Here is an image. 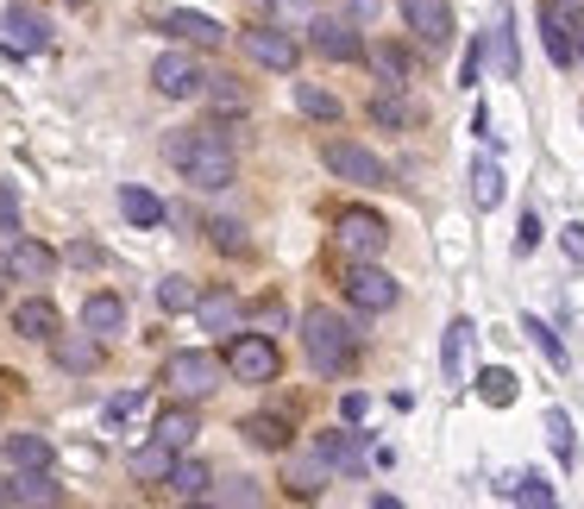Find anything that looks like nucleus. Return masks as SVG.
I'll list each match as a JSON object with an SVG mask.
<instances>
[{
	"instance_id": "nucleus-15",
	"label": "nucleus",
	"mask_w": 584,
	"mask_h": 509,
	"mask_svg": "<svg viewBox=\"0 0 584 509\" xmlns=\"http://www.w3.org/2000/svg\"><path fill=\"white\" fill-rule=\"evenodd\" d=\"M490 70H497L503 82L522 76V51H515V7H509V0L490 13Z\"/></svg>"
},
{
	"instance_id": "nucleus-18",
	"label": "nucleus",
	"mask_w": 584,
	"mask_h": 509,
	"mask_svg": "<svg viewBox=\"0 0 584 509\" xmlns=\"http://www.w3.org/2000/svg\"><path fill=\"white\" fill-rule=\"evenodd\" d=\"M51 353H58V365H63V372H95V365H101V333H88V328H82V333H58V340H51Z\"/></svg>"
},
{
	"instance_id": "nucleus-8",
	"label": "nucleus",
	"mask_w": 584,
	"mask_h": 509,
	"mask_svg": "<svg viewBox=\"0 0 584 509\" xmlns=\"http://www.w3.org/2000/svg\"><path fill=\"white\" fill-rule=\"evenodd\" d=\"M309 51L327 63H358L365 58V39H358V20L352 13H314L309 20Z\"/></svg>"
},
{
	"instance_id": "nucleus-5",
	"label": "nucleus",
	"mask_w": 584,
	"mask_h": 509,
	"mask_svg": "<svg viewBox=\"0 0 584 509\" xmlns=\"http://www.w3.org/2000/svg\"><path fill=\"white\" fill-rule=\"evenodd\" d=\"M384 246H389L384 215H371V208H340L333 215V252L340 258H384Z\"/></svg>"
},
{
	"instance_id": "nucleus-35",
	"label": "nucleus",
	"mask_w": 584,
	"mask_h": 509,
	"mask_svg": "<svg viewBox=\"0 0 584 509\" xmlns=\"http://www.w3.org/2000/svg\"><path fill=\"white\" fill-rule=\"evenodd\" d=\"M201 95H208V107H215V114H246V107H252V95H246L233 76H208V89H201Z\"/></svg>"
},
{
	"instance_id": "nucleus-22",
	"label": "nucleus",
	"mask_w": 584,
	"mask_h": 509,
	"mask_svg": "<svg viewBox=\"0 0 584 509\" xmlns=\"http://www.w3.org/2000/svg\"><path fill=\"white\" fill-rule=\"evenodd\" d=\"M170 466H176V447H164L157 434L133 453V459H126V471H133L138 485H170Z\"/></svg>"
},
{
	"instance_id": "nucleus-20",
	"label": "nucleus",
	"mask_w": 584,
	"mask_h": 509,
	"mask_svg": "<svg viewBox=\"0 0 584 509\" xmlns=\"http://www.w3.org/2000/svg\"><path fill=\"white\" fill-rule=\"evenodd\" d=\"M7 264H13V277H25V283H51V271H58V252L20 233V239H13V252H7Z\"/></svg>"
},
{
	"instance_id": "nucleus-1",
	"label": "nucleus",
	"mask_w": 584,
	"mask_h": 509,
	"mask_svg": "<svg viewBox=\"0 0 584 509\" xmlns=\"http://www.w3.org/2000/svg\"><path fill=\"white\" fill-rule=\"evenodd\" d=\"M164 157H170L189 189H227L233 183V145L220 138V126H189V133L164 138Z\"/></svg>"
},
{
	"instance_id": "nucleus-29",
	"label": "nucleus",
	"mask_w": 584,
	"mask_h": 509,
	"mask_svg": "<svg viewBox=\"0 0 584 509\" xmlns=\"http://www.w3.org/2000/svg\"><path fill=\"white\" fill-rule=\"evenodd\" d=\"M503 164H497V157H478V164H471V201H478V208H497V201H503Z\"/></svg>"
},
{
	"instance_id": "nucleus-17",
	"label": "nucleus",
	"mask_w": 584,
	"mask_h": 509,
	"mask_svg": "<svg viewBox=\"0 0 584 509\" xmlns=\"http://www.w3.org/2000/svg\"><path fill=\"white\" fill-rule=\"evenodd\" d=\"M195 314H201V328L208 333H239L246 328V302H239L233 290H208L201 302H195Z\"/></svg>"
},
{
	"instance_id": "nucleus-3",
	"label": "nucleus",
	"mask_w": 584,
	"mask_h": 509,
	"mask_svg": "<svg viewBox=\"0 0 584 509\" xmlns=\"http://www.w3.org/2000/svg\"><path fill=\"white\" fill-rule=\"evenodd\" d=\"M220 359H227V372H233L239 384H271V377L283 372V353H277L271 333H246V328L227 340V353Z\"/></svg>"
},
{
	"instance_id": "nucleus-53",
	"label": "nucleus",
	"mask_w": 584,
	"mask_h": 509,
	"mask_svg": "<svg viewBox=\"0 0 584 509\" xmlns=\"http://www.w3.org/2000/svg\"><path fill=\"white\" fill-rule=\"evenodd\" d=\"M70 7H82V0H70Z\"/></svg>"
},
{
	"instance_id": "nucleus-43",
	"label": "nucleus",
	"mask_w": 584,
	"mask_h": 509,
	"mask_svg": "<svg viewBox=\"0 0 584 509\" xmlns=\"http://www.w3.org/2000/svg\"><path fill=\"white\" fill-rule=\"evenodd\" d=\"M138 409H145V391H126V396H114V403H107V422L119 428V422H126V415H138Z\"/></svg>"
},
{
	"instance_id": "nucleus-36",
	"label": "nucleus",
	"mask_w": 584,
	"mask_h": 509,
	"mask_svg": "<svg viewBox=\"0 0 584 509\" xmlns=\"http://www.w3.org/2000/svg\"><path fill=\"white\" fill-rule=\"evenodd\" d=\"M478 396H484L490 409H509V403H515V372H503V365L478 372Z\"/></svg>"
},
{
	"instance_id": "nucleus-37",
	"label": "nucleus",
	"mask_w": 584,
	"mask_h": 509,
	"mask_svg": "<svg viewBox=\"0 0 584 509\" xmlns=\"http://www.w3.org/2000/svg\"><path fill=\"white\" fill-rule=\"evenodd\" d=\"M503 497H515V503H534V509H553V485H546L541 471H522V478H509Z\"/></svg>"
},
{
	"instance_id": "nucleus-52",
	"label": "nucleus",
	"mask_w": 584,
	"mask_h": 509,
	"mask_svg": "<svg viewBox=\"0 0 584 509\" xmlns=\"http://www.w3.org/2000/svg\"><path fill=\"white\" fill-rule=\"evenodd\" d=\"M7 277H13V264H0V295H7Z\"/></svg>"
},
{
	"instance_id": "nucleus-12",
	"label": "nucleus",
	"mask_w": 584,
	"mask_h": 509,
	"mask_svg": "<svg viewBox=\"0 0 584 509\" xmlns=\"http://www.w3.org/2000/svg\"><path fill=\"white\" fill-rule=\"evenodd\" d=\"M0 44L13 51V58H32V51H44L51 44V25H44V13H32V7H7L0 13Z\"/></svg>"
},
{
	"instance_id": "nucleus-32",
	"label": "nucleus",
	"mask_w": 584,
	"mask_h": 509,
	"mask_svg": "<svg viewBox=\"0 0 584 509\" xmlns=\"http://www.w3.org/2000/svg\"><path fill=\"white\" fill-rule=\"evenodd\" d=\"M471 333H478V328H471L466 314H459V321H452V328H447V346H440V372H447L452 384L466 377V346H471Z\"/></svg>"
},
{
	"instance_id": "nucleus-41",
	"label": "nucleus",
	"mask_w": 584,
	"mask_h": 509,
	"mask_svg": "<svg viewBox=\"0 0 584 509\" xmlns=\"http://www.w3.org/2000/svg\"><path fill=\"white\" fill-rule=\"evenodd\" d=\"M208 239H215L220 252H246V227L239 220H208Z\"/></svg>"
},
{
	"instance_id": "nucleus-31",
	"label": "nucleus",
	"mask_w": 584,
	"mask_h": 509,
	"mask_svg": "<svg viewBox=\"0 0 584 509\" xmlns=\"http://www.w3.org/2000/svg\"><path fill=\"white\" fill-rule=\"evenodd\" d=\"M295 107L309 120H321V126H333L340 120V95L333 89H321V82H295Z\"/></svg>"
},
{
	"instance_id": "nucleus-28",
	"label": "nucleus",
	"mask_w": 584,
	"mask_h": 509,
	"mask_svg": "<svg viewBox=\"0 0 584 509\" xmlns=\"http://www.w3.org/2000/svg\"><path fill=\"white\" fill-rule=\"evenodd\" d=\"M195 434H201V422H195V409L182 403V396H176V409H164V415H157V440L182 453V447L195 440Z\"/></svg>"
},
{
	"instance_id": "nucleus-50",
	"label": "nucleus",
	"mask_w": 584,
	"mask_h": 509,
	"mask_svg": "<svg viewBox=\"0 0 584 509\" xmlns=\"http://www.w3.org/2000/svg\"><path fill=\"white\" fill-rule=\"evenodd\" d=\"M346 7H352V20H371V13H377L384 0H346Z\"/></svg>"
},
{
	"instance_id": "nucleus-10",
	"label": "nucleus",
	"mask_w": 584,
	"mask_h": 509,
	"mask_svg": "<svg viewBox=\"0 0 584 509\" xmlns=\"http://www.w3.org/2000/svg\"><path fill=\"white\" fill-rule=\"evenodd\" d=\"M321 164H327L340 183H358V189H377V183H384V164H377L365 145H352V138H327V145H321Z\"/></svg>"
},
{
	"instance_id": "nucleus-2",
	"label": "nucleus",
	"mask_w": 584,
	"mask_h": 509,
	"mask_svg": "<svg viewBox=\"0 0 584 509\" xmlns=\"http://www.w3.org/2000/svg\"><path fill=\"white\" fill-rule=\"evenodd\" d=\"M302 353L321 377H346L352 359H358V328H352L346 314H333L327 302L321 309L302 314Z\"/></svg>"
},
{
	"instance_id": "nucleus-38",
	"label": "nucleus",
	"mask_w": 584,
	"mask_h": 509,
	"mask_svg": "<svg viewBox=\"0 0 584 509\" xmlns=\"http://www.w3.org/2000/svg\"><path fill=\"white\" fill-rule=\"evenodd\" d=\"M195 302H201V290H195L189 277H164V283H157V309L164 314H182V309H195Z\"/></svg>"
},
{
	"instance_id": "nucleus-33",
	"label": "nucleus",
	"mask_w": 584,
	"mask_h": 509,
	"mask_svg": "<svg viewBox=\"0 0 584 509\" xmlns=\"http://www.w3.org/2000/svg\"><path fill=\"white\" fill-rule=\"evenodd\" d=\"M327 459H321V453H314V459H290V471H283V485L295 490V497H314V490L327 485Z\"/></svg>"
},
{
	"instance_id": "nucleus-39",
	"label": "nucleus",
	"mask_w": 584,
	"mask_h": 509,
	"mask_svg": "<svg viewBox=\"0 0 584 509\" xmlns=\"http://www.w3.org/2000/svg\"><path fill=\"white\" fill-rule=\"evenodd\" d=\"M258 497H264V490H258V478H227V485H215L208 490V503H220V509H252Z\"/></svg>"
},
{
	"instance_id": "nucleus-42",
	"label": "nucleus",
	"mask_w": 584,
	"mask_h": 509,
	"mask_svg": "<svg viewBox=\"0 0 584 509\" xmlns=\"http://www.w3.org/2000/svg\"><path fill=\"white\" fill-rule=\"evenodd\" d=\"M0 233L20 239V196H13V183H0Z\"/></svg>"
},
{
	"instance_id": "nucleus-49",
	"label": "nucleus",
	"mask_w": 584,
	"mask_h": 509,
	"mask_svg": "<svg viewBox=\"0 0 584 509\" xmlns=\"http://www.w3.org/2000/svg\"><path fill=\"white\" fill-rule=\"evenodd\" d=\"M365 409H371V403H365V396H358V391H352L346 403H340V415H346V422H365Z\"/></svg>"
},
{
	"instance_id": "nucleus-13",
	"label": "nucleus",
	"mask_w": 584,
	"mask_h": 509,
	"mask_svg": "<svg viewBox=\"0 0 584 509\" xmlns=\"http://www.w3.org/2000/svg\"><path fill=\"white\" fill-rule=\"evenodd\" d=\"M403 20H409L415 44H428V51H447L452 44V7L447 0H403Z\"/></svg>"
},
{
	"instance_id": "nucleus-47",
	"label": "nucleus",
	"mask_w": 584,
	"mask_h": 509,
	"mask_svg": "<svg viewBox=\"0 0 584 509\" xmlns=\"http://www.w3.org/2000/svg\"><path fill=\"white\" fill-rule=\"evenodd\" d=\"M258 321H264V328H290V309H283V302H264V309H258Z\"/></svg>"
},
{
	"instance_id": "nucleus-30",
	"label": "nucleus",
	"mask_w": 584,
	"mask_h": 509,
	"mask_svg": "<svg viewBox=\"0 0 584 509\" xmlns=\"http://www.w3.org/2000/svg\"><path fill=\"white\" fill-rule=\"evenodd\" d=\"M246 440H252V447H264V453H283L290 447V415H246Z\"/></svg>"
},
{
	"instance_id": "nucleus-45",
	"label": "nucleus",
	"mask_w": 584,
	"mask_h": 509,
	"mask_svg": "<svg viewBox=\"0 0 584 509\" xmlns=\"http://www.w3.org/2000/svg\"><path fill=\"white\" fill-rule=\"evenodd\" d=\"M534 246H541V215L528 208V215H522V233H515V252H534Z\"/></svg>"
},
{
	"instance_id": "nucleus-51",
	"label": "nucleus",
	"mask_w": 584,
	"mask_h": 509,
	"mask_svg": "<svg viewBox=\"0 0 584 509\" xmlns=\"http://www.w3.org/2000/svg\"><path fill=\"white\" fill-rule=\"evenodd\" d=\"M0 503H13V478H0Z\"/></svg>"
},
{
	"instance_id": "nucleus-14",
	"label": "nucleus",
	"mask_w": 584,
	"mask_h": 509,
	"mask_svg": "<svg viewBox=\"0 0 584 509\" xmlns=\"http://www.w3.org/2000/svg\"><path fill=\"white\" fill-rule=\"evenodd\" d=\"M314 453L327 459L333 471H365V459H371V447H365V434H358V422H346V428H327L321 440H314Z\"/></svg>"
},
{
	"instance_id": "nucleus-11",
	"label": "nucleus",
	"mask_w": 584,
	"mask_h": 509,
	"mask_svg": "<svg viewBox=\"0 0 584 509\" xmlns=\"http://www.w3.org/2000/svg\"><path fill=\"white\" fill-rule=\"evenodd\" d=\"M239 44H246V58L264 63V70H277V76H290L295 58H302V44H295L283 25H252V32H239Z\"/></svg>"
},
{
	"instance_id": "nucleus-9",
	"label": "nucleus",
	"mask_w": 584,
	"mask_h": 509,
	"mask_svg": "<svg viewBox=\"0 0 584 509\" xmlns=\"http://www.w3.org/2000/svg\"><path fill=\"white\" fill-rule=\"evenodd\" d=\"M152 89L164 101H195L201 89H208V76H201L195 51H164V58L152 63Z\"/></svg>"
},
{
	"instance_id": "nucleus-16",
	"label": "nucleus",
	"mask_w": 584,
	"mask_h": 509,
	"mask_svg": "<svg viewBox=\"0 0 584 509\" xmlns=\"http://www.w3.org/2000/svg\"><path fill=\"white\" fill-rule=\"evenodd\" d=\"M164 32H176L182 44H195V51H220L227 44V25L208 20V13H189V7H176V13H164Z\"/></svg>"
},
{
	"instance_id": "nucleus-19",
	"label": "nucleus",
	"mask_w": 584,
	"mask_h": 509,
	"mask_svg": "<svg viewBox=\"0 0 584 509\" xmlns=\"http://www.w3.org/2000/svg\"><path fill=\"white\" fill-rule=\"evenodd\" d=\"M208 490H215V466H208V459H182V453H176L170 497H182V503H208Z\"/></svg>"
},
{
	"instance_id": "nucleus-44",
	"label": "nucleus",
	"mask_w": 584,
	"mask_h": 509,
	"mask_svg": "<svg viewBox=\"0 0 584 509\" xmlns=\"http://www.w3.org/2000/svg\"><path fill=\"white\" fill-rule=\"evenodd\" d=\"M528 333H534V346H541V353L553 359V365H565V346L553 340V328H541V321H528Z\"/></svg>"
},
{
	"instance_id": "nucleus-7",
	"label": "nucleus",
	"mask_w": 584,
	"mask_h": 509,
	"mask_svg": "<svg viewBox=\"0 0 584 509\" xmlns=\"http://www.w3.org/2000/svg\"><path fill=\"white\" fill-rule=\"evenodd\" d=\"M346 302L358 314H384L403 302V283L384 271V264H371V258H352V271H346Z\"/></svg>"
},
{
	"instance_id": "nucleus-6",
	"label": "nucleus",
	"mask_w": 584,
	"mask_h": 509,
	"mask_svg": "<svg viewBox=\"0 0 584 509\" xmlns=\"http://www.w3.org/2000/svg\"><path fill=\"white\" fill-rule=\"evenodd\" d=\"M220 372H227V359H215V353H170L164 384H170V396H182V403H201V396L220 391Z\"/></svg>"
},
{
	"instance_id": "nucleus-25",
	"label": "nucleus",
	"mask_w": 584,
	"mask_h": 509,
	"mask_svg": "<svg viewBox=\"0 0 584 509\" xmlns=\"http://www.w3.org/2000/svg\"><path fill=\"white\" fill-rule=\"evenodd\" d=\"M371 70H377L384 89H409L415 82V58L403 51V44H377V51H371Z\"/></svg>"
},
{
	"instance_id": "nucleus-27",
	"label": "nucleus",
	"mask_w": 584,
	"mask_h": 509,
	"mask_svg": "<svg viewBox=\"0 0 584 509\" xmlns=\"http://www.w3.org/2000/svg\"><path fill=\"white\" fill-rule=\"evenodd\" d=\"M371 120H377L384 133H409V126H415V107L403 101V89H377V95H371Z\"/></svg>"
},
{
	"instance_id": "nucleus-24",
	"label": "nucleus",
	"mask_w": 584,
	"mask_h": 509,
	"mask_svg": "<svg viewBox=\"0 0 584 509\" xmlns=\"http://www.w3.org/2000/svg\"><path fill=\"white\" fill-rule=\"evenodd\" d=\"M82 328L88 333H101V340H114L119 328H126V302H119V295H88V302H82Z\"/></svg>"
},
{
	"instance_id": "nucleus-26",
	"label": "nucleus",
	"mask_w": 584,
	"mask_h": 509,
	"mask_svg": "<svg viewBox=\"0 0 584 509\" xmlns=\"http://www.w3.org/2000/svg\"><path fill=\"white\" fill-rule=\"evenodd\" d=\"M119 215L133 220V227H164V220H170V208H164V201H157L152 189L126 183V189H119Z\"/></svg>"
},
{
	"instance_id": "nucleus-46",
	"label": "nucleus",
	"mask_w": 584,
	"mask_h": 509,
	"mask_svg": "<svg viewBox=\"0 0 584 509\" xmlns=\"http://www.w3.org/2000/svg\"><path fill=\"white\" fill-rule=\"evenodd\" d=\"M560 246H565V258H572V264H584V220H572V227H565Z\"/></svg>"
},
{
	"instance_id": "nucleus-48",
	"label": "nucleus",
	"mask_w": 584,
	"mask_h": 509,
	"mask_svg": "<svg viewBox=\"0 0 584 509\" xmlns=\"http://www.w3.org/2000/svg\"><path fill=\"white\" fill-rule=\"evenodd\" d=\"M478 70H484V44H471V51H466V70H459V82H478Z\"/></svg>"
},
{
	"instance_id": "nucleus-34",
	"label": "nucleus",
	"mask_w": 584,
	"mask_h": 509,
	"mask_svg": "<svg viewBox=\"0 0 584 509\" xmlns=\"http://www.w3.org/2000/svg\"><path fill=\"white\" fill-rule=\"evenodd\" d=\"M13 503H63L51 471H13Z\"/></svg>"
},
{
	"instance_id": "nucleus-40",
	"label": "nucleus",
	"mask_w": 584,
	"mask_h": 509,
	"mask_svg": "<svg viewBox=\"0 0 584 509\" xmlns=\"http://www.w3.org/2000/svg\"><path fill=\"white\" fill-rule=\"evenodd\" d=\"M546 440H553V453H560V466H572V415L565 409H546Z\"/></svg>"
},
{
	"instance_id": "nucleus-23",
	"label": "nucleus",
	"mask_w": 584,
	"mask_h": 509,
	"mask_svg": "<svg viewBox=\"0 0 584 509\" xmlns=\"http://www.w3.org/2000/svg\"><path fill=\"white\" fill-rule=\"evenodd\" d=\"M0 453H7L13 471H51V440H44V434H7Z\"/></svg>"
},
{
	"instance_id": "nucleus-21",
	"label": "nucleus",
	"mask_w": 584,
	"mask_h": 509,
	"mask_svg": "<svg viewBox=\"0 0 584 509\" xmlns=\"http://www.w3.org/2000/svg\"><path fill=\"white\" fill-rule=\"evenodd\" d=\"M13 333H20V340H58V333H63V314L51 309L44 295H32V302H20V309H13Z\"/></svg>"
},
{
	"instance_id": "nucleus-4",
	"label": "nucleus",
	"mask_w": 584,
	"mask_h": 509,
	"mask_svg": "<svg viewBox=\"0 0 584 509\" xmlns=\"http://www.w3.org/2000/svg\"><path fill=\"white\" fill-rule=\"evenodd\" d=\"M541 44L560 70H572V63L584 58V13L572 0H546L541 7Z\"/></svg>"
}]
</instances>
